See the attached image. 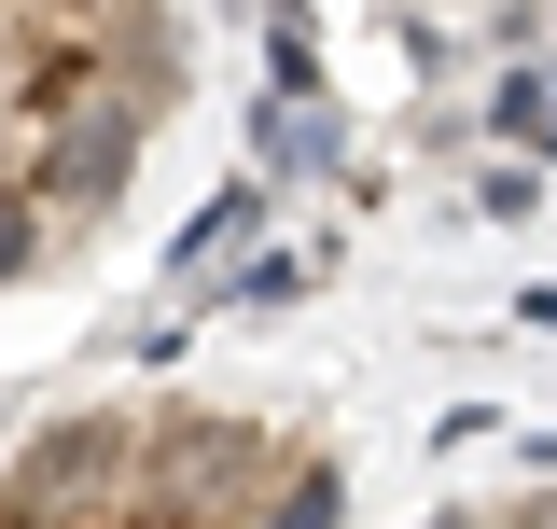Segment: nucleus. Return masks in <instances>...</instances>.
<instances>
[{
  "instance_id": "obj_3",
  "label": "nucleus",
  "mask_w": 557,
  "mask_h": 529,
  "mask_svg": "<svg viewBox=\"0 0 557 529\" xmlns=\"http://www.w3.org/2000/svg\"><path fill=\"white\" fill-rule=\"evenodd\" d=\"M487 126L516 139V153H557V70H502L487 84Z\"/></svg>"
},
{
  "instance_id": "obj_2",
  "label": "nucleus",
  "mask_w": 557,
  "mask_h": 529,
  "mask_svg": "<svg viewBox=\"0 0 557 529\" xmlns=\"http://www.w3.org/2000/svg\"><path fill=\"white\" fill-rule=\"evenodd\" d=\"M251 223H265V168H251V182H223V196H209L196 223H182V237H168V264H182V279H209V264L237 251V237H251Z\"/></svg>"
},
{
  "instance_id": "obj_4",
  "label": "nucleus",
  "mask_w": 557,
  "mask_h": 529,
  "mask_svg": "<svg viewBox=\"0 0 557 529\" xmlns=\"http://www.w3.org/2000/svg\"><path fill=\"white\" fill-rule=\"evenodd\" d=\"M42 251H57V209L28 196V182H0V293H14V279H42Z\"/></svg>"
},
{
  "instance_id": "obj_5",
  "label": "nucleus",
  "mask_w": 557,
  "mask_h": 529,
  "mask_svg": "<svg viewBox=\"0 0 557 529\" xmlns=\"http://www.w3.org/2000/svg\"><path fill=\"white\" fill-rule=\"evenodd\" d=\"M307 168H335V126H321V112H278V98H265V182H307Z\"/></svg>"
},
{
  "instance_id": "obj_1",
  "label": "nucleus",
  "mask_w": 557,
  "mask_h": 529,
  "mask_svg": "<svg viewBox=\"0 0 557 529\" xmlns=\"http://www.w3.org/2000/svg\"><path fill=\"white\" fill-rule=\"evenodd\" d=\"M139 139H153V98H84L70 126H28V153H14V182L57 209V223H98V209L126 196V168H139Z\"/></svg>"
},
{
  "instance_id": "obj_7",
  "label": "nucleus",
  "mask_w": 557,
  "mask_h": 529,
  "mask_svg": "<svg viewBox=\"0 0 557 529\" xmlns=\"http://www.w3.org/2000/svg\"><path fill=\"white\" fill-rule=\"evenodd\" d=\"M112 529H209V516H182V502H153V488H139V502H126Z\"/></svg>"
},
{
  "instance_id": "obj_6",
  "label": "nucleus",
  "mask_w": 557,
  "mask_h": 529,
  "mask_svg": "<svg viewBox=\"0 0 557 529\" xmlns=\"http://www.w3.org/2000/svg\"><path fill=\"white\" fill-rule=\"evenodd\" d=\"M487 529H557V473H544V488H530V502H502V516H487Z\"/></svg>"
},
{
  "instance_id": "obj_8",
  "label": "nucleus",
  "mask_w": 557,
  "mask_h": 529,
  "mask_svg": "<svg viewBox=\"0 0 557 529\" xmlns=\"http://www.w3.org/2000/svg\"><path fill=\"white\" fill-rule=\"evenodd\" d=\"M418 529H487V516H418Z\"/></svg>"
}]
</instances>
